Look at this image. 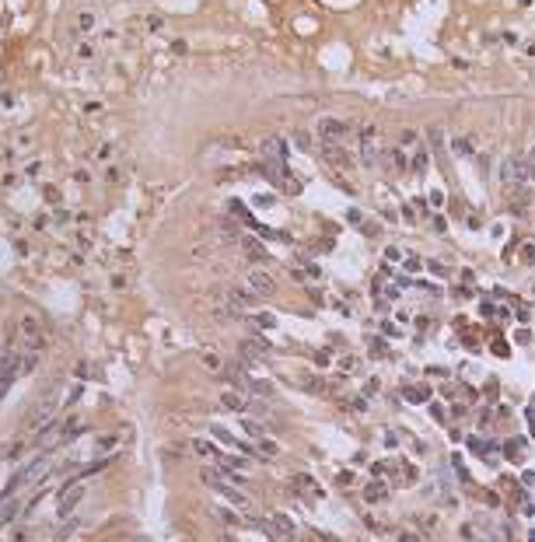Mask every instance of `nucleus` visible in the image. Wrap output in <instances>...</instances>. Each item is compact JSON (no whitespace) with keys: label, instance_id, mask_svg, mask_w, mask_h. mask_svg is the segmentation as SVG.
Masks as SVG:
<instances>
[{"label":"nucleus","instance_id":"a211bd4d","mask_svg":"<svg viewBox=\"0 0 535 542\" xmlns=\"http://www.w3.org/2000/svg\"><path fill=\"white\" fill-rule=\"evenodd\" d=\"M193 448H196V455H203V459H217V462H221V455H217V451H214V448H210L207 441H196Z\"/></svg>","mask_w":535,"mask_h":542},{"label":"nucleus","instance_id":"393cba45","mask_svg":"<svg viewBox=\"0 0 535 542\" xmlns=\"http://www.w3.org/2000/svg\"><path fill=\"white\" fill-rule=\"evenodd\" d=\"M214 437H217V441H224L228 448H231V444H234V437H231V434H228V430H224V427H214Z\"/></svg>","mask_w":535,"mask_h":542},{"label":"nucleus","instance_id":"f257e3e1","mask_svg":"<svg viewBox=\"0 0 535 542\" xmlns=\"http://www.w3.org/2000/svg\"><path fill=\"white\" fill-rule=\"evenodd\" d=\"M56 399H60V385L49 382V388L35 399L32 413L25 416V423H28V427H42V423H49V416H53V409H56Z\"/></svg>","mask_w":535,"mask_h":542},{"label":"nucleus","instance_id":"c85d7f7f","mask_svg":"<svg viewBox=\"0 0 535 542\" xmlns=\"http://www.w3.org/2000/svg\"><path fill=\"white\" fill-rule=\"evenodd\" d=\"M416 140V130H402V137H399V144L406 147V144H413Z\"/></svg>","mask_w":535,"mask_h":542},{"label":"nucleus","instance_id":"20e7f679","mask_svg":"<svg viewBox=\"0 0 535 542\" xmlns=\"http://www.w3.org/2000/svg\"><path fill=\"white\" fill-rule=\"evenodd\" d=\"M224 298H228L234 308H241V311H245V308H255V301H259V294H255L248 284H245V287H238V284H228Z\"/></svg>","mask_w":535,"mask_h":542},{"label":"nucleus","instance_id":"f3484780","mask_svg":"<svg viewBox=\"0 0 535 542\" xmlns=\"http://www.w3.org/2000/svg\"><path fill=\"white\" fill-rule=\"evenodd\" d=\"M221 402H224V409H245V399H241V395H234V392H224V399H221Z\"/></svg>","mask_w":535,"mask_h":542},{"label":"nucleus","instance_id":"39448f33","mask_svg":"<svg viewBox=\"0 0 535 542\" xmlns=\"http://www.w3.org/2000/svg\"><path fill=\"white\" fill-rule=\"evenodd\" d=\"M245 284L259 294V298H270V294H277V280L270 277V273H262V269H252L248 277H245Z\"/></svg>","mask_w":535,"mask_h":542},{"label":"nucleus","instance_id":"7c9ffc66","mask_svg":"<svg viewBox=\"0 0 535 542\" xmlns=\"http://www.w3.org/2000/svg\"><path fill=\"white\" fill-rule=\"evenodd\" d=\"M217 514H221V521H224V525H238V518H234V514H231V511H224V507H221V511H217Z\"/></svg>","mask_w":535,"mask_h":542},{"label":"nucleus","instance_id":"ddd939ff","mask_svg":"<svg viewBox=\"0 0 535 542\" xmlns=\"http://www.w3.org/2000/svg\"><path fill=\"white\" fill-rule=\"evenodd\" d=\"M364 164H368V168H375V164H378V144H375V140H364Z\"/></svg>","mask_w":535,"mask_h":542},{"label":"nucleus","instance_id":"2eb2a0df","mask_svg":"<svg viewBox=\"0 0 535 542\" xmlns=\"http://www.w3.org/2000/svg\"><path fill=\"white\" fill-rule=\"evenodd\" d=\"M427 161H430V151L420 147V151L413 154V171H427Z\"/></svg>","mask_w":535,"mask_h":542},{"label":"nucleus","instance_id":"72a5a7b5","mask_svg":"<svg viewBox=\"0 0 535 542\" xmlns=\"http://www.w3.org/2000/svg\"><path fill=\"white\" fill-rule=\"evenodd\" d=\"M315 364H322V368H325V364H329V353H325V350H318V353H315Z\"/></svg>","mask_w":535,"mask_h":542},{"label":"nucleus","instance_id":"cd10ccee","mask_svg":"<svg viewBox=\"0 0 535 542\" xmlns=\"http://www.w3.org/2000/svg\"><path fill=\"white\" fill-rule=\"evenodd\" d=\"M203 364H207L210 371H217V368H221V357H217V353H207V357H203Z\"/></svg>","mask_w":535,"mask_h":542},{"label":"nucleus","instance_id":"423d86ee","mask_svg":"<svg viewBox=\"0 0 535 542\" xmlns=\"http://www.w3.org/2000/svg\"><path fill=\"white\" fill-rule=\"evenodd\" d=\"M80 497H84V486H80V483H70V486L60 493V507H56V511H60V518L74 511L77 504H80Z\"/></svg>","mask_w":535,"mask_h":542},{"label":"nucleus","instance_id":"aec40b11","mask_svg":"<svg viewBox=\"0 0 535 542\" xmlns=\"http://www.w3.org/2000/svg\"><path fill=\"white\" fill-rule=\"evenodd\" d=\"M521 161H525V175H528V178L535 182V147H532V151H528L525 157H521Z\"/></svg>","mask_w":535,"mask_h":542},{"label":"nucleus","instance_id":"4468645a","mask_svg":"<svg viewBox=\"0 0 535 542\" xmlns=\"http://www.w3.org/2000/svg\"><path fill=\"white\" fill-rule=\"evenodd\" d=\"M39 368V350H28L25 357H21V375H28V371H35Z\"/></svg>","mask_w":535,"mask_h":542},{"label":"nucleus","instance_id":"0eeeda50","mask_svg":"<svg viewBox=\"0 0 535 542\" xmlns=\"http://www.w3.org/2000/svg\"><path fill=\"white\" fill-rule=\"evenodd\" d=\"M262 154L270 157L273 164H284V161H287V144H284V137H266V140H262Z\"/></svg>","mask_w":535,"mask_h":542},{"label":"nucleus","instance_id":"412c9836","mask_svg":"<svg viewBox=\"0 0 535 542\" xmlns=\"http://www.w3.org/2000/svg\"><path fill=\"white\" fill-rule=\"evenodd\" d=\"M77 28H80V32H91V28H95V14H91V11L80 14V18H77Z\"/></svg>","mask_w":535,"mask_h":542},{"label":"nucleus","instance_id":"6ab92c4d","mask_svg":"<svg viewBox=\"0 0 535 542\" xmlns=\"http://www.w3.org/2000/svg\"><path fill=\"white\" fill-rule=\"evenodd\" d=\"M452 147H455V154H462V157H469V154H472V144H469L465 137H459V140H452Z\"/></svg>","mask_w":535,"mask_h":542},{"label":"nucleus","instance_id":"c756f323","mask_svg":"<svg viewBox=\"0 0 535 542\" xmlns=\"http://www.w3.org/2000/svg\"><path fill=\"white\" fill-rule=\"evenodd\" d=\"M255 322H259L262 329H273V322H277V318H273V315H255Z\"/></svg>","mask_w":535,"mask_h":542},{"label":"nucleus","instance_id":"9d476101","mask_svg":"<svg viewBox=\"0 0 535 542\" xmlns=\"http://www.w3.org/2000/svg\"><path fill=\"white\" fill-rule=\"evenodd\" d=\"M385 164H388V171L402 175V171H406V154H402V147H395V151H385Z\"/></svg>","mask_w":535,"mask_h":542},{"label":"nucleus","instance_id":"9b49d317","mask_svg":"<svg viewBox=\"0 0 535 542\" xmlns=\"http://www.w3.org/2000/svg\"><path fill=\"white\" fill-rule=\"evenodd\" d=\"M294 490H301L308 497H322V490H318V483L311 476H294Z\"/></svg>","mask_w":535,"mask_h":542},{"label":"nucleus","instance_id":"7ed1b4c3","mask_svg":"<svg viewBox=\"0 0 535 542\" xmlns=\"http://www.w3.org/2000/svg\"><path fill=\"white\" fill-rule=\"evenodd\" d=\"M500 175H504V186H507V193L521 189V182L528 178V175H525V161H518V157H507V161L500 164Z\"/></svg>","mask_w":535,"mask_h":542},{"label":"nucleus","instance_id":"bb28decb","mask_svg":"<svg viewBox=\"0 0 535 542\" xmlns=\"http://www.w3.org/2000/svg\"><path fill=\"white\" fill-rule=\"evenodd\" d=\"M77 56H80V60H91V56H95V49H91L87 42H80V46H77Z\"/></svg>","mask_w":535,"mask_h":542},{"label":"nucleus","instance_id":"2f4dec72","mask_svg":"<svg viewBox=\"0 0 535 542\" xmlns=\"http://www.w3.org/2000/svg\"><path fill=\"white\" fill-rule=\"evenodd\" d=\"M186 49H189V46H186V42H182V39H175V42H171V53H175V56H182V53H186Z\"/></svg>","mask_w":535,"mask_h":542},{"label":"nucleus","instance_id":"473e14b6","mask_svg":"<svg viewBox=\"0 0 535 542\" xmlns=\"http://www.w3.org/2000/svg\"><path fill=\"white\" fill-rule=\"evenodd\" d=\"M339 368H343V371H357V360H353V357H343Z\"/></svg>","mask_w":535,"mask_h":542},{"label":"nucleus","instance_id":"f03ea898","mask_svg":"<svg viewBox=\"0 0 535 542\" xmlns=\"http://www.w3.org/2000/svg\"><path fill=\"white\" fill-rule=\"evenodd\" d=\"M346 130H350V126H346L343 119H336V116H322V119L315 123V133H318L325 144H339V140L346 137Z\"/></svg>","mask_w":535,"mask_h":542},{"label":"nucleus","instance_id":"a878e982","mask_svg":"<svg viewBox=\"0 0 535 542\" xmlns=\"http://www.w3.org/2000/svg\"><path fill=\"white\" fill-rule=\"evenodd\" d=\"M255 392H259V395H270L273 388H270V382H252V395H255Z\"/></svg>","mask_w":535,"mask_h":542},{"label":"nucleus","instance_id":"4be33fe9","mask_svg":"<svg viewBox=\"0 0 535 542\" xmlns=\"http://www.w3.org/2000/svg\"><path fill=\"white\" fill-rule=\"evenodd\" d=\"M368 500H385V486H382V483L368 486Z\"/></svg>","mask_w":535,"mask_h":542},{"label":"nucleus","instance_id":"5701e85b","mask_svg":"<svg viewBox=\"0 0 535 542\" xmlns=\"http://www.w3.org/2000/svg\"><path fill=\"white\" fill-rule=\"evenodd\" d=\"M361 137H364V140H375V137H378V126H375V123H364V126H361Z\"/></svg>","mask_w":535,"mask_h":542},{"label":"nucleus","instance_id":"f704fd0d","mask_svg":"<svg viewBox=\"0 0 535 542\" xmlns=\"http://www.w3.org/2000/svg\"><path fill=\"white\" fill-rule=\"evenodd\" d=\"M298 147H301V151H311V140H308L305 133H301V137H298Z\"/></svg>","mask_w":535,"mask_h":542},{"label":"nucleus","instance_id":"b1692460","mask_svg":"<svg viewBox=\"0 0 535 542\" xmlns=\"http://www.w3.org/2000/svg\"><path fill=\"white\" fill-rule=\"evenodd\" d=\"M259 451H262V455H270V459H273V455H277V444H273V441H270V437H262V441H259Z\"/></svg>","mask_w":535,"mask_h":542},{"label":"nucleus","instance_id":"1a4fd4ad","mask_svg":"<svg viewBox=\"0 0 535 542\" xmlns=\"http://www.w3.org/2000/svg\"><path fill=\"white\" fill-rule=\"evenodd\" d=\"M322 154H325V161H329L332 168H350V154H346L339 144H325V147H322Z\"/></svg>","mask_w":535,"mask_h":542},{"label":"nucleus","instance_id":"6e6552de","mask_svg":"<svg viewBox=\"0 0 535 542\" xmlns=\"http://www.w3.org/2000/svg\"><path fill=\"white\" fill-rule=\"evenodd\" d=\"M21 336L28 339V346H32V350H42V346H46V332L39 329V322H35V318H25V322H21Z\"/></svg>","mask_w":535,"mask_h":542},{"label":"nucleus","instance_id":"dca6fc26","mask_svg":"<svg viewBox=\"0 0 535 542\" xmlns=\"http://www.w3.org/2000/svg\"><path fill=\"white\" fill-rule=\"evenodd\" d=\"M273 525H277V535H294V525H291V518L277 514V518H273Z\"/></svg>","mask_w":535,"mask_h":542},{"label":"nucleus","instance_id":"f8f14e48","mask_svg":"<svg viewBox=\"0 0 535 542\" xmlns=\"http://www.w3.org/2000/svg\"><path fill=\"white\" fill-rule=\"evenodd\" d=\"M241 252H245L248 259H259V262H266V248H262L259 241H252V238H245V241H241Z\"/></svg>","mask_w":535,"mask_h":542}]
</instances>
